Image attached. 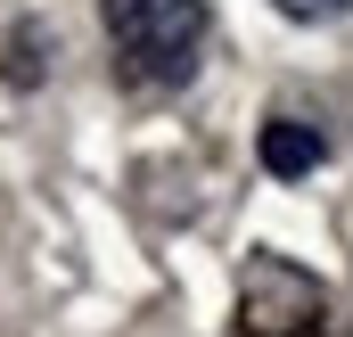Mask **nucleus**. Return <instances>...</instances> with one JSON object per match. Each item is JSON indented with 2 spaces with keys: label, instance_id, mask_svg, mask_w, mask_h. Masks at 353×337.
<instances>
[{
  "label": "nucleus",
  "instance_id": "obj_1",
  "mask_svg": "<svg viewBox=\"0 0 353 337\" xmlns=\"http://www.w3.org/2000/svg\"><path fill=\"white\" fill-rule=\"evenodd\" d=\"M99 25H107V50L132 83L148 90H181L205 58V0H99Z\"/></svg>",
  "mask_w": 353,
  "mask_h": 337
},
{
  "label": "nucleus",
  "instance_id": "obj_2",
  "mask_svg": "<svg viewBox=\"0 0 353 337\" xmlns=\"http://www.w3.org/2000/svg\"><path fill=\"white\" fill-rule=\"evenodd\" d=\"M329 157V140L312 132V124H296V115H279V124H263V173H279V181H296V173H312Z\"/></svg>",
  "mask_w": 353,
  "mask_h": 337
},
{
  "label": "nucleus",
  "instance_id": "obj_3",
  "mask_svg": "<svg viewBox=\"0 0 353 337\" xmlns=\"http://www.w3.org/2000/svg\"><path fill=\"white\" fill-rule=\"evenodd\" d=\"M279 17H296V25H329V17H345L353 0H271Z\"/></svg>",
  "mask_w": 353,
  "mask_h": 337
}]
</instances>
